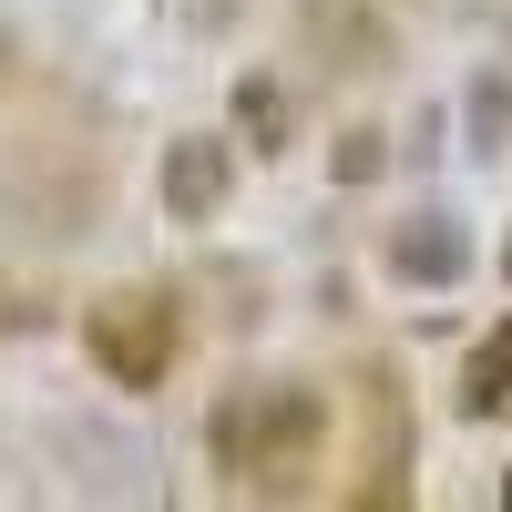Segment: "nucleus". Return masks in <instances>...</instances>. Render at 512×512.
I'll list each match as a JSON object with an SVG mask.
<instances>
[{
  "label": "nucleus",
  "mask_w": 512,
  "mask_h": 512,
  "mask_svg": "<svg viewBox=\"0 0 512 512\" xmlns=\"http://www.w3.org/2000/svg\"><path fill=\"white\" fill-rule=\"evenodd\" d=\"M82 349L113 390H154L164 369H175V308L164 297H103L93 318H82Z\"/></svg>",
  "instance_id": "f257e3e1"
},
{
  "label": "nucleus",
  "mask_w": 512,
  "mask_h": 512,
  "mask_svg": "<svg viewBox=\"0 0 512 512\" xmlns=\"http://www.w3.org/2000/svg\"><path fill=\"white\" fill-rule=\"evenodd\" d=\"M226 195H236V144L226 134H175L164 144V216L175 226L226 216Z\"/></svg>",
  "instance_id": "f03ea898"
},
{
  "label": "nucleus",
  "mask_w": 512,
  "mask_h": 512,
  "mask_svg": "<svg viewBox=\"0 0 512 512\" xmlns=\"http://www.w3.org/2000/svg\"><path fill=\"white\" fill-rule=\"evenodd\" d=\"M390 277L400 287H461V277H472V236H461V216H410L390 236Z\"/></svg>",
  "instance_id": "7ed1b4c3"
},
{
  "label": "nucleus",
  "mask_w": 512,
  "mask_h": 512,
  "mask_svg": "<svg viewBox=\"0 0 512 512\" xmlns=\"http://www.w3.org/2000/svg\"><path fill=\"white\" fill-rule=\"evenodd\" d=\"M226 123H236V144H246V154H287V144H297V93H287L267 62H246V72H236V93H226Z\"/></svg>",
  "instance_id": "20e7f679"
},
{
  "label": "nucleus",
  "mask_w": 512,
  "mask_h": 512,
  "mask_svg": "<svg viewBox=\"0 0 512 512\" xmlns=\"http://www.w3.org/2000/svg\"><path fill=\"white\" fill-rule=\"evenodd\" d=\"M451 410H461V420H502V410H512V318L472 338V359H461V400H451Z\"/></svg>",
  "instance_id": "39448f33"
},
{
  "label": "nucleus",
  "mask_w": 512,
  "mask_h": 512,
  "mask_svg": "<svg viewBox=\"0 0 512 512\" xmlns=\"http://www.w3.org/2000/svg\"><path fill=\"white\" fill-rule=\"evenodd\" d=\"M308 31L338 52V72H379V62H390V31H379L359 0H308Z\"/></svg>",
  "instance_id": "423d86ee"
},
{
  "label": "nucleus",
  "mask_w": 512,
  "mask_h": 512,
  "mask_svg": "<svg viewBox=\"0 0 512 512\" xmlns=\"http://www.w3.org/2000/svg\"><path fill=\"white\" fill-rule=\"evenodd\" d=\"M502 144H512V82L472 72V154H502Z\"/></svg>",
  "instance_id": "0eeeda50"
},
{
  "label": "nucleus",
  "mask_w": 512,
  "mask_h": 512,
  "mask_svg": "<svg viewBox=\"0 0 512 512\" xmlns=\"http://www.w3.org/2000/svg\"><path fill=\"white\" fill-rule=\"evenodd\" d=\"M379 164H390V154H379V134L359 123V134H338V154H328V175H338V185H369Z\"/></svg>",
  "instance_id": "6e6552de"
},
{
  "label": "nucleus",
  "mask_w": 512,
  "mask_h": 512,
  "mask_svg": "<svg viewBox=\"0 0 512 512\" xmlns=\"http://www.w3.org/2000/svg\"><path fill=\"white\" fill-rule=\"evenodd\" d=\"M502 277H512V246H502Z\"/></svg>",
  "instance_id": "1a4fd4ad"
}]
</instances>
